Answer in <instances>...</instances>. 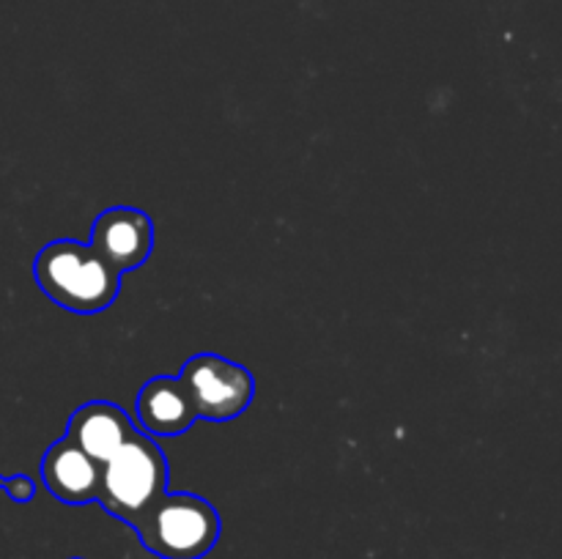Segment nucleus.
Instances as JSON below:
<instances>
[{
    "label": "nucleus",
    "mask_w": 562,
    "mask_h": 559,
    "mask_svg": "<svg viewBox=\"0 0 562 559\" xmlns=\"http://www.w3.org/2000/svg\"><path fill=\"white\" fill-rule=\"evenodd\" d=\"M33 277L55 305L82 316L108 310L121 288L119 272L75 239L49 241L33 261Z\"/></svg>",
    "instance_id": "nucleus-1"
},
{
    "label": "nucleus",
    "mask_w": 562,
    "mask_h": 559,
    "mask_svg": "<svg viewBox=\"0 0 562 559\" xmlns=\"http://www.w3.org/2000/svg\"><path fill=\"white\" fill-rule=\"evenodd\" d=\"M170 466L162 447L146 433H132L102 464L97 502L113 518L135 526L168 491Z\"/></svg>",
    "instance_id": "nucleus-2"
},
{
    "label": "nucleus",
    "mask_w": 562,
    "mask_h": 559,
    "mask_svg": "<svg viewBox=\"0 0 562 559\" xmlns=\"http://www.w3.org/2000/svg\"><path fill=\"white\" fill-rule=\"evenodd\" d=\"M132 529L159 559H203L220 540V513L198 493L165 491Z\"/></svg>",
    "instance_id": "nucleus-3"
},
{
    "label": "nucleus",
    "mask_w": 562,
    "mask_h": 559,
    "mask_svg": "<svg viewBox=\"0 0 562 559\" xmlns=\"http://www.w3.org/2000/svg\"><path fill=\"white\" fill-rule=\"evenodd\" d=\"M179 378L195 403L198 420H236L256 392L250 370L217 354H198L187 360Z\"/></svg>",
    "instance_id": "nucleus-4"
},
{
    "label": "nucleus",
    "mask_w": 562,
    "mask_h": 559,
    "mask_svg": "<svg viewBox=\"0 0 562 559\" xmlns=\"http://www.w3.org/2000/svg\"><path fill=\"white\" fill-rule=\"evenodd\" d=\"M91 247L119 274L132 272L143 266L154 250L151 217L132 206L108 208L93 219Z\"/></svg>",
    "instance_id": "nucleus-5"
},
{
    "label": "nucleus",
    "mask_w": 562,
    "mask_h": 559,
    "mask_svg": "<svg viewBox=\"0 0 562 559\" xmlns=\"http://www.w3.org/2000/svg\"><path fill=\"white\" fill-rule=\"evenodd\" d=\"M42 480L47 491L64 504L97 502L99 482H102V464L88 458L69 438L49 444L42 458Z\"/></svg>",
    "instance_id": "nucleus-6"
},
{
    "label": "nucleus",
    "mask_w": 562,
    "mask_h": 559,
    "mask_svg": "<svg viewBox=\"0 0 562 559\" xmlns=\"http://www.w3.org/2000/svg\"><path fill=\"white\" fill-rule=\"evenodd\" d=\"M132 433H135V425L126 411L110 400L82 403L66 425V438L97 464H104Z\"/></svg>",
    "instance_id": "nucleus-7"
},
{
    "label": "nucleus",
    "mask_w": 562,
    "mask_h": 559,
    "mask_svg": "<svg viewBox=\"0 0 562 559\" xmlns=\"http://www.w3.org/2000/svg\"><path fill=\"white\" fill-rule=\"evenodd\" d=\"M137 420L154 436H181L198 420L195 403L181 378L157 376L143 384L137 395Z\"/></svg>",
    "instance_id": "nucleus-8"
},
{
    "label": "nucleus",
    "mask_w": 562,
    "mask_h": 559,
    "mask_svg": "<svg viewBox=\"0 0 562 559\" xmlns=\"http://www.w3.org/2000/svg\"><path fill=\"white\" fill-rule=\"evenodd\" d=\"M0 491H5V497L11 499V502H31L33 493H36V482L31 480L27 475H14V477H3L0 475Z\"/></svg>",
    "instance_id": "nucleus-9"
}]
</instances>
